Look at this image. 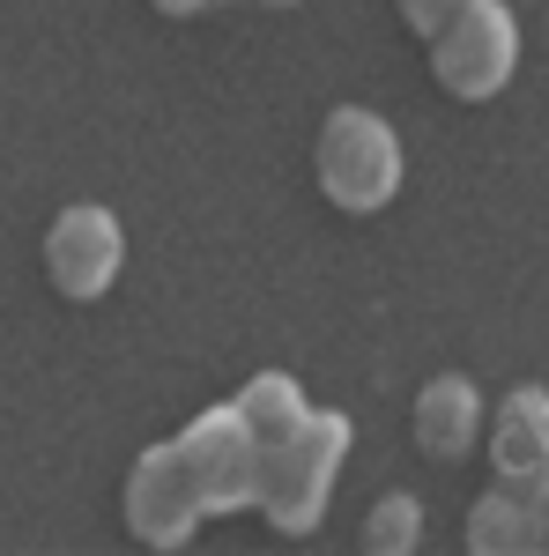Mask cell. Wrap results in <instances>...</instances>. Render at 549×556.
Returning a JSON list of instances; mask_svg holds the SVG:
<instances>
[{"label": "cell", "mask_w": 549, "mask_h": 556, "mask_svg": "<svg viewBox=\"0 0 549 556\" xmlns=\"http://www.w3.org/2000/svg\"><path fill=\"white\" fill-rule=\"evenodd\" d=\"M349 416L341 408H312L297 438H283L275 453H260V505L253 513L275 527V534H290L304 542L327 505H335V482H341V460H349Z\"/></svg>", "instance_id": "6da1fadb"}, {"label": "cell", "mask_w": 549, "mask_h": 556, "mask_svg": "<svg viewBox=\"0 0 549 556\" xmlns=\"http://www.w3.org/2000/svg\"><path fill=\"white\" fill-rule=\"evenodd\" d=\"M312 178L341 215H379L401 193V134L372 104H335L312 141Z\"/></svg>", "instance_id": "7a4b0ae2"}, {"label": "cell", "mask_w": 549, "mask_h": 556, "mask_svg": "<svg viewBox=\"0 0 549 556\" xmlns=\"http://www.w3.org/2000/svg\"><path fill=\"white\" fill-rule=\"evenodd\" d=\"M520 67V23L506 0H467L461 15L431 38V83L453 104H490Z\"/></svg>", "instance_id": "3957f363"}, {"label": "cell", "mask_w": 549, "mask_h": 556, "mask_svg": "<svg viewBox=\"0 0 549 556\" xmlns=\"http://www.w3.org/2000/svg\"><path fill=\"white\" fill-rule=\"evenodd\" d=\"M120 267H127V230H120L112 208L75 201V208L52 215V230H45V282L67 304H97L120 282Z\"/></svg>", "instance_id": "277c9868"}, {"label": "cell", "mask_w": 549, "mask_h": 556, "mask_svg": "<svg viewBox=\"0 0 549 556\" xmlns=\"http://www.w3.org/2000/svg\"><path fill=\"white\" fill-rule=\"evenodd\" d=\"M178 453H186V468L201 482V505L215 519L260 505V438L246 430V416L230 401L223 408H201L194 424L178 430Z\"/></svg>", "instance_id": "5b68a950"}, {"label": "cell", "mask_w": 549, "mask_h": 556, "mask_svg": "<svg viewBox=\"0 0 549 556\" xmlns=\"http://www.w3.org/2000/svg\"><path fill=\"white\" fill-rule=\"evenodd\" d=\"M120 505H127V534L141 542V549H178V542H194V527L209 519L201 482H194V468H186L178 438L149 445V453L134 460L127 497H120Z\"/></svg>", "instance_id": "8992f818"}, {"label": "cell", "mask_w": 549, "mask_h": 556, "mask_svg": "<svg viewBox=\"0 0 549 556\" xmlns=\"http://www.w3.org/2000/svg\"><path fill=\"white\" fill-rule=\"evenodd\" d=\"M490 445V468H498V490L527 497V505H549V393L542 386H520L498 401V416L483 430Z\"/></svg>", "instance_id": "52a82bcc"}, {"label": "cell", "mask_w": 549, "mask_h": 556, "mask_svg": "<svg viewBox=\"0 0 549 556\" xmlns=\"http://www.w3.org/2000/svg\"><path fill=\"white\" fill-rule=\"evenodd\" d=\"M483 438V393L461 371H438V379L416 393V453L438 460V468H461Z\"/></svg>", "instance_id": "ba28073f"}, {"label": "cell", "mask_w": 549, "mask_h": 556, "mask_svg": "<svg viewBox=\"0 0 549 556\" xmlns=\"http://www.w3.org/2000/svg\"><path fill=\"white\" fill-rule=\"evenodd\" d=\"M467 549L475 556H542L549 549V505H527L512 490L475 497L467 513Z\"/></svg>", "instance_id": "9c48e42d"}, {"label": "cell", "mask_w": 549, "mask_h": 556, "mask_svg": "<svg viewBox=\"0 0 549 556\" xmlns=\"http://www.w3.org/2000/svg\"><path fill=\"white\" fill-rule=\"evenodd\" d=\"M238 416H246V430L260 438V453H275L283 438H297L304 430V416H312V401L297 393L290 371H253V379L238 386V401H230Z\"/></svg>", "instance_id": "30bf717a"}, {"label": "cell", "mask_w": 549, "mask_h": 556, "mask_svg": "<svg viewBox=\"0 0 549 556\" xmlns=\"http://www.w3.org/2000/svg\"><path fill=\"white\" fill-rule=\"evenodd\" d=\"M364 556H416L423 542V505L409 497V490H394V497H379L372 513H364Z\"/></svg>", "instance_id": "8fae6325"}, {"label": "cell", "mask_w": 549, "mask_h": 556, "mask_svg": "<svg viewBox=\"0 0 549 556\" xmlns=\"http://www.w3.org/2000/svg\"><path fill=\"white\" fill-rule=\"evenodd\" d=\"M394 8H401V23H409V30L431 45V38H438V30H446V23L467 8V0H394Z\"/></svg>", "instance_id": "7c38bea8"}, {"label": "cell", "mask_w": 549, "mask_h": 556, "mask_svg": "<svg viewBox=\"0 0 549 556\" xmlns=\"http://www.w3.org/2000/svg\"><path fill=\"white\" fill-rule=\"evenodd\" d=\"M149 8H157V15H178V23H186V15H209V8H223V0H149Z\"/></svg>", "instance_id": "4fadbf2b"}, {"label": "cell", "mask_w": 549, "mask_h": 556, "mask_svg": "<svg viewBox=\"0 0 549 556\" xmlns=\"http://www.w3.org/2000/svg\"><path fill=\"white\" fill-rule=\"evenodd\" d=\"M260 8H297V0H260Z\"/></svg>", "instance_id": "5bb4252c"}]
</instances>
